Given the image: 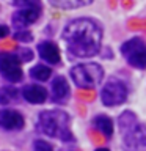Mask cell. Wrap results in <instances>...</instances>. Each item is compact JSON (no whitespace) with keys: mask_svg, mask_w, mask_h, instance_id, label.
Segmentation results:
<instances>
[{"mask_svg":"<svg viewBox=\"0 0 146 151\" xmlns=\"http://www.w3.org/2000/svg\"><path fill=\"white\" fill-rule=\"evenodd\" d=\"M61 38L68 52L75 58H89L99 54L102 46V27L89 17H77L66 24Z\"/></svg>","mask_w":146,"mask_h":151,"instance_id":"6da1fadb","label":"cell"},{"mask_svg":"<svg viewBox=\"0 0 146 151\" xmlns=\"http://www.w3.org/2000/svg\"><path fill=\"white\" fill-rule=\"evenodd\" d=\"M38 129L44 135L72 142L74 135L69 129V116L63 110H44L38 115Z\"/></svg>","mask_w":146,"mask_h":151,"instance_id":"7a4b0ae2","label":"cell"},{"mask_svg":"<svg viewBox=\"0 0 146 151\" xmlns=\"http://www.w3.org/2000/svg\"><path fill=\"white\" fill-rule=\"evenodd\" d=\"M72 82L82 90H93L104 80V69L97 63H80L71 69Z\"/></svg>","mask_w":146,"mask_h":151,"instance_id":"3957f363","label":"cell"},{"mask_svg":"<svg viewBox=\"0 0 146 151\" xmlns=\"http://www.w3.org/2000/svg\"><path fill=\"white\" fill-rule=\"evenodd\" d=\"M121 55L130 66L137 69H146V42L141 38L135 36L129 41L122 42Z\"/></svg>","mask_w":146,"mask_h":151,"instance_id":"277c9868","label":"cell"},{"mask_svg":"<svg viewBox=\"0 0 146 151\" xmlns=\"http://www.w3.org/2000/svg\"><path fill=\"white\" fill-rule=\"evenodd\" d=\"M127 94H129V88L127 85L120 79H110L107 80L101 91V99L102 104L107 107H115L121 106L122 102H126Z\"/></svg>","mask_w":146,"mask_h":151,"instance_id":"5b68a950","label":"cell"},{"mask_svg":"<svg viewBox=\"0 0 146 151\" xmlns=\"http://www.w3.org/2000/svg\"><path fill=\"white\" fill-rule=\"evenodd\" d=\"M21 65H22V60L17 54H11V52L0 54V74L8 82L17 83L22 80L24 73H22Z\"/></svg>","mask_w":146,"mask_h":151,"instance_id":"8992f818","label":"cell"},{"mask_svg":"<svg viewBox=\"0 0 146 151\" xmlns=\"http://www.w3.org/2000/svg\"><path fill=\"white\" fill-rule=\"evenodd\" d=\"M122 134V146L126 151H140L146 148V126L140 124L138 121Z\"/></svg>","mask_w":146,"mask_h":151,"instance_id":"52a82bcc","label":"cell"},{"mask_svg":"<svg viewBox=\"0 0 146 151\" xmlns=\"http://www.w3.org/2000/svg\"><path fill=\"white\" fill-rule=\"evenodd\" d=\"M25 120L19 112L13 109H2L0 110V129L3 131H21Z\"/></svg>","mask_w":146,"mask_h":151,"instance_id":"ba28073f","label":"cell"},{"mask_svg":"<svg viewBox=\"0 0 146 151\" xmlns=\"http://www.w3.org/2000/svg\"><path fill=\"white\" fill-rule=\"evenodd\" d=\"M41 16V9L38 8H19L13 14V25L16 28H25L27 25L36 22Z\"/></svg>","mask_w":146,"mask_h":151,"instance_id":"9c48e42d","label":"cell"},{"mask_svg":"<svg viewBox=\"0 0 146 151\" xmlns=\"http://www.w3.org/2000/svg\"><path fill=\"white\" fill-rule=\"evenodd\" d=\"M50 94H52V101L54 102H64L69 98V85L68 80L63 76H55V79L52 80V87H50Z\"/></svg>","mask_w":146,"mask_h":151,"instance_id":"30bf717a","label":"cell"},{"mask_svg":"<svg viewBox=\"0 0 146 151\" xmlns=\"http://www.w3.org/2000/svg\"><path fill=\"white\" fill-rule=\"evenodd\" d=\"M38 54H39L41 58L49 65H58L60 60H61L58 47H57V44L52 41L39 42V46H38Z\"/></svg>","mask_w":146,"mask_h":151,"instance_id":"8fae6325","label":"cell"},{"mask_svg":"<svg viewBox=\"0 0 146 151\" xmlns=\"http://www.w3.org/2000/svg\"><path fill=\"white\" fill-rule=\"evenodd\" d=\"M22 96L30 104H42L47 99V90L41 85H27L22 88Z\"/></svg>","mask_w":146,"mask_h":151,"instance_id":"7c38bea8","label":"cell"},{"mask_svg":"<svg viewBox=\"0 0 146 151\" xmlns=\"http://www.w3.org/2000/svg\"><path fill=\"white\" fill-rule=\"evenodd\" d=\"M93 126L105 137L113 135V121L105 115H97L93 118Z\"/></svg>","mask_w":146,"mask_h":151,"instance_id":"4fadbf2b","label":"cell"},{"mask_svg":"<svg viewBox=\"0 0 146 151\" xmlns=\"http://www.w3.org/2000/svg\"><path fill=\"white\" fill-rule=\"evenodd\" d=\"M50 5L61 9H77L93 3V0H49Z\"/></svg>","mask_w":146,"mask_h":151,"instance_id":"5bb4252c","label":"cell"},{"mask_svg":"<svg viewBox=\"0 0 146 151\" xmlns=\"http://www.w3.org/2000/svg\"><path fill=\"white\" fill-rule=\"evenodd\" d=\"M52 76V69L46 65H36L30 69V77H33L38 82H46Z\"/></svg>","mask_w":146,"mask_h":151,"instance_id":"9a60e30c","label":"cell"},{"mask_svg":"<svg viewBox=\"0 0 146 151\" xmlns=\"http://www.w3.org/2000/svg\"><path fill=\"white\" fill-rule=\"evenodd\" d=\"M17 98H19V93L14 87H2L0 88V104H3V106L16 102Z\"/></svg>","mask_w":146,"mask_h":151,"instance_id":"2e32d148","label":"cell"},{"mask_svg":"<svg viewBox=\"0 0 146 151\" xmlns=\"http://www.w3.org/2000/svg\"><path fill=\"white\" fill-rule=\"evenodd\" d=\"M137 121H138V120H137V116H135L134 112H130V110L122 112L121 115H120V118H118V126H120V131L124 132L126 129H129L130 126H134Z\"/></svg>","mask_w":146,"mask_h":151,"instance_id":"e0dca14e","label":"cell"},{"mask_svg":"<svg viewBox=\"0 0 146 151\" xmlns=\"http://www.w3.org/2000/svg\"><path fill=\"white\" fill-rule=\"evenodd\" d=\"M14 5L17 8H38L42 9L41 0H14Z\"/></svg>","mask_w":146,"mask_h":151,"instance_id":"ac0fdd59","label":"cell"},{"mask_svg":"<svg viewBox=\"0 0 146 151\" xmlns=\"http://www.w3.org/2000/svg\"><path fill=\"white\" fill-rule=\"evenodd\" d=\"M33 151H54V146H52L49 142L39 139V140L33 142Z\"/></svg>","mask_w":146,"mask_h":151,"instance_id":"d6986e66","label":"cell"},{"mask_svg":"<svg viewBox=\"0 0 146 151\" xmlns=\"http://www.w3.org/2000/svg\"><path fill=\"white\" fill-rule=\"evenodd\" d=\"M14 38H16V41H22V42H30L33 40V36H31L30 32H22V30L16 32Z\"/></svg>","mask_w":146,"mask_h":151,"instance_id":"ffe728a7","label":"cell"},{"mask_svg":"<svg viewBox=\"0 0 146 151\" xmlns=\"http://www.w3.org/2000/svg\"><path fill=\"white\" fill-rule=\"evenodd\" d=\"M17 55L21 57L22 61H30L33 58L31 50H28V49H17Z\"/></svg>","mask_w":146,"mask_h":151,"instance_id":"44dd1931","label":"cell"},{"mask_svg":"<svg viewBox=\"0 0 146 151\" xmlns=\"http://www.w3.org/2000/svg\"><path fill=\"white\" fill-rule=\"evenodd\" d=\"M8 33H9V28L6 25H2V24H0V38L8 36Z\"/></svg>","mask_w":146,"mask_h":151,"instance_id":"7402d4cb","label":"cell"},{"mask_svg":"<svg viewBox=\"0 0 146 151\" xmlns=\"http://www.w3.org/2000/svg\"><path fill=\"white\" fill-rule=\"evenodd\" d=\"M94 151H110V150H107V148H97V150H94Z\"/></svg>","mask_w":146,"mask_h":151,"instance_id":"603a6c76","label":"cell"}]
</instances>
